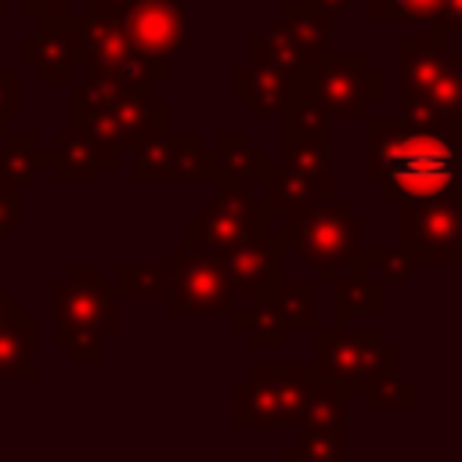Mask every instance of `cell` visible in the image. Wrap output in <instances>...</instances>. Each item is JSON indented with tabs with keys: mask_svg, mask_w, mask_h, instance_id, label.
<instances>
[{
	"mask_svg": "<svg viewBox=\"0 0 462 462\" xmlns=\"http://www.w3.org/2000/svg\"><path fill=\"white\" fill-rule=\"evenodd\" d=\"M365 119V180L390 202H419L462 188L458 134L422 130L401 116Z\"/></svg>",
	"mask_w": 462,
	"mask_h": 462,
	"instance_id": "obj_1",
	"label": "cell"
},
{
	"mask_svg": "<svg viewBox=\"0 0 462 462\" xmlns=\"http://www.w3.org/2000/svg\"><path fill=\"white\" fill-rule=\"evenodd\" d=\"M54 332L51 343L72 365H101L105 336L119 328L112 278L101 263H72L65 278L54 282Z\"/></svg>",
	"mask_w": 462,
	"mask_h": 462,
	"instance_id": "obj_2",
	"label": "cell"
},
{
	"mask_svg": "<svg viewBox=\"0 0 462 462\" xmlns=\"http://www.w3.org/2000/svg\"><path fill=\"white\" fill-rule=\"evenodd\" d=\"M271 231L285 242V249H292L318 282H328L336 271H343L354 256V249L361 245L368 220L346 202V199H318L282 220L271 224Z\"/></svg>",
	"mask_w": 462,
	"mask_h": 462,
	"instance_id": "obj_3",
	"label": "cell"
},
{
	"mask_svg": "<svg viewBox=\"0 0 462 462\" xmlns=\"http://www.w3.org/2000/svg\"><path fill=\"white\" fill-rule=\"evenodd\" d=\"M292 90L310 97L328 119H361L383 97V69L365 51H318L303 61Z\"/></svg>",
	"mask_w": 462,
	"mask_h": 462,
	"instance_id": "obj_4",
	"label": "cell"
},
{
	"mask_svg": "<svg viewBox=\"0 0 462 462\" xmlns=\"http://www.w3.org/2000/svg\"><path fill=\"white\" fill-rule=\"evenodd\" d=\"M321 379L314 365H278L263 361L253 365L235 386H231V422L238 430H289L296 433L300 408L310 393V386Z\"/></svg>",
	"mask_w": 462,
	"mask_h": 462,
	"instance_id": "obj_5",
	"label": "cell"
},
{
	"mask_svg": "<svg viewBox=\"0 0 462 462\" xmlns=\"http://www.w3.org/2000/svg\"><path fill=\"white\" fill-rule=\"evenodd\" d=\"M397 249L415 267H462V188L397 202Z\"/></svg>",
	"mask_w": 462,
	"mask_h": 462,
	"instance_id": "obj_6",
	"label": "cell"
},
{
	"mask_svg": "<svg viewBox=\"0 0 462 462\" xmlns=\"http://www.w3.org/2000/svg\"><path fill=\"white\" fill-rule=\"evenodd\" d=\"M79 72L123 87H162L170 79V61L141 54L119 18L79 14Z\"/></svg>",
	"mask_w": 462,
	"mask_h": 462,
	"instance_id": "obj_7",
	"label": "cell"
},
{
	"mask_svg": "<svg viewBox=\"0 0 462 462\" xmlns=\"http://www.w3.org/2000/svg\"><path fill=\"white\" fill-rule=\"evenodd\" d=\"M314 368L357 397L368 383L401 372V354L379 328H314Z\"/></svg>",
	"mask_w": 462,
	"mask_h": 462,
	"instance_id": "obj_8",
	"label": "cell"
},
{
	"mask_svg": "<svg viewBox=\"0 0 462 462\" xmlns=\"http://www.w3.org/2000/svg\"><path fill=\"white\" fill-rule=\"evenodd\" d=\"M170 267V292H166V310L173 318H206V314H224L231 318L238 300L231 292V282L224 274V263L213 249L199 245H173L166 253Z\"/></svg>",
	"mask_w": 462,
	"mask_h": 462,
	"instance_id": "obj_9",
	"label": "cell"
},
{
	"mask_svg": "<svg viewBox=\"0 0 462 462\" xmlns=\"http://www.w3.org/2000/svg\"><path fill=\"white\" fill-rule=\"evenodd\" d=\"M217 195L206 199L199 209L184 217V245L199 249H224L231 242H242L249 235H260L271 227L260 188L242 180L213 184Z\"/></svg>",
	"mask_w": 462,
	"mask_h": 462,
	"instance_id": "obj_10",
	"label": "cell"
},
{
	"mask_svg": "<svg viewBox=\"0 0 462 462\" xmlns=\"http://www.w3.org/2000/svg\"><path fill=\"white\" fill-rule=\"evenodd\" d=\"M32 29L18 36V65L43 87H65L79 72V14L72 7H43L29 18Z\"/></svg>",
	"mask_w": 462,
	"mask_h": 462,
	"instance_id": "obj_11",
	"label": "cell"
},
{
	"mask_svg": "<svg viewBox=\"0 0 462 462\" xmlns=\"http://www.w3.org/2000/svg\"><path fill=\"white\" fill-rule=\"evenodd\" d=\"M137 184H213V144L191 130H162L134 148Z\"/></svg>",
	"mask_w": 462,
	"mask_h": 462,
	"instance_id": "obj_12",
	"label": "cell"
},
{
	"mask_svg": "<svg viewBox=\"0 0 462 462\" xmlns=\"http://www.w3.org/2000/svg\"><path fill=\"white\" fill-rule=\"evenodd\" d=\"M224 263V274L231 282V292L238 303L274 296L285 282V242L267 227L260 235H249L242 242H231L224 249H213Z\"/></svg>",
	"mask_w": 462,
	"mask_h": 462,
	"instance_id": "obj_13",
	"label": "cell"
},
{
	"mask_svg": "<svg viewBox=\"0 0 462 462\" xmlns=\"http://www.w3.org/2000/svg\"><path fill=\"white\" fill-rule=\"evenodd\" d=\"M123 83L116 79H97V76H83L79 83L69 87V130L83 134L105 170H116L119 159H123V148H119V134H116V123H112V101L119 94Z\"/></svg>",
	"mask_w": 462,
	"mask_h": 462,
	"instance_id": "obj_14",
	"label": "cell"
},
{
	"mask_svg": "<svg viewBox=\"0 0 462 462\" xmlns=\"http://www.w3.org/2000/svg\"><path fill=\"white\" fill-rule=\"evenodd\" d=\"M267 220H282L318 199L336 195V170L332 166H303V162H282V166H267L263 180L256 184Z\"/></svg>",
	"mask_w": 462,
	"mask_h": 462,
	"instance_id": "obj_15",
	"label": "cell"
},
{
	"mask_svg": "<svg viewBox=\"0 0 462 462\" xmlns=\"http://www.w3.org/2000/svg\"><path fill=\"white\" fill-rule=\"evenodd\" d=\"M123 25L141 54L170 61L188 47V11L180 0H134Z\"/></svg>",
	"mask_w": 462,
	"mask_h": 462,
	"instance_id": "obj_16",
	"label": "cell"
},
{
	"mask_svg": "<svg viewBox=\"0 0 462 462\" xmlns=\"http://www.w3.org/2000/svg\"><path fill=\"white\" fill-rule=\"evenodd\" d=\"M462 65V51L437 32H401L397 36V76L401 90H422Z\"/></svg>",
	"mask_w": 462,
	"mask_h": 462,
	"instance_id": "obj_17",
	"label": "cell"
},
{
	"mask_svg": "<svg viewBox=\"0 0 462 462\" xmlns=\"http://www.w3.org/2000/svg\"><path fill=\"white\" fill-rule=\"evenodd\" d=\"M112 123L119 134V148L134 152L170 126V101L159 97L155 87H119L112 101Z\"/></svg>",
	"mask_w": 462,
	"mask_h": 462,
	"instance_id": "obj_18",
	"label": "cell"
},
{
	"mask_svg": "<svg viewBox=\"0 0 462 462\" xmlns=\"http://www.w3.org/2000/svg\"><path fill=\"white\" fill-rule=\"evenodd\" d=\"M289 90H292V79L267 65L245 61L231 72V97L245 105L253 119H278L289 101Z\"/></svg>",
	"mask_w": 462,
	"mask_h": 462,
	"instance_id": "obj_19",
	"label": "cell"
},
{
	"mask_svg": "<svg viewBox=\"0 0 462 462\" xmlns=\"http://www.w3.org/2000/svg\"><path fill=\"white\" fill-rule=\"evenodd\" d=\"M47 173L54 184H101L105 180V162L97 148L76 134V130H58L51 144L43 148Z\"/></svg>",
	"mask_w": 462,
	"mask_h": 462,
	"instance_id": "obj_20",
	"label": "cell"
},
{
	"mask_svg": "<svg viewBox=\"0 0 462 462\" xmlns=\"http://www.w3.org/2000/svg\"><path fill=\"white\" fill-rule=\"evenodd\" d=\"M213 166H217V180H242V184H260L271 159L267 148H260L245 130H220L213 141Z\"/></svg>",
	"mask_w": 462,
	"mask_h": 462,
	"instance_id": "obj_21",
	"label": "cell"
},
{
	"mask_svg": "<svg viewBox=\"0 0 462 462\" xmlns=\"http://www.w3.org/2000/svg\"><path fill=\"white\" fill-rule=\"evenodd\" d=\"M36 339H40V321L36 314L18 310L14 318L0 321V379L18 375L25 383H32L40 375L32 354H36Z\"/></svg>",
	"mask_w": 462,
	"mask_h": 462,
	"instance_id": "obj_22",
	"label": "cell"
},
{
	"mask_svg": "<svg viewBox=\"0 0 462 462\" xmlns=\"http://www.w3.org/2000/svg\"><path fill=\"white\" fill-rule=\"evenodd\" d=\"M346 274H332V325L346 328L350 318H379L383 310V282L365 278L350 267H343Z\"/></svg>",
	"mask_w": 462,
	"mask_h": 462,
	"instance_id": "obj_23",
	"label": "cell"
},
{
	"mask_svg": "<svg viewBox=\"0 0 462 462\" xmlns=\"http://www.w3.org/2000/svg\"><path fill=\"white\" fill-rule=\"evenodd\" d=\"M307 58H310V54L296 43V36L289 32L285 18L263 25L260 32L249 36V61H253V65H267V69H274V72H285L289 79H296V72L303 69Z\"/></svg>",
	"mask_w": 462,
	"mask_h": 462,
	"instance_id": "obj_24",
	"label": "cell"
},
{
	"mask_svg": "<svg viewBox=\"0 0 462 462\" xmlns=\"http://www.w3.org/2000/svg\"><path fill=\"white\" fill-rule=\"evenodd\" d=\"M231 325L238 336L249 339V346H282L289 328L278 307V292L274 296H260V300H245L242 307H235Z\"/></svg>",
	"mask_w": 462,
	"mask_h": 462,
	"instance_id": "obj_25",
	"label": "cell"
},
{
	"mask_svg": "<svg viewBox=\"0 0 462 462\" xmlns=\"http://www.w3.org/2000/svg\"><path fill=\"white\" fill-rule=\"evenodd\" d=\"M318 426H350V390L325 375L310 386V393L300 408V419H296V433L318 430Z\"/></svg>",
	"mask_w": 462,
	"mask_h": 462,
	"instance_id": "obj_26",
	"label": "cell"
},
{
	"mask_svg": "<svg viewBox=\"0 0 462 462\" xmlns=\"http://www.w3.org/2000/svg\"><path fill=\"white\" fill-rule=\"evenodd\" d=\"M282 458L285 462H346L350 458V426L300 430V437L282 448Z\"/></svg>",
	"mask_w": 462,
	"mask_h": 462,
	"instance_id": "obj_27",
	"label": "cell"
},
{
	"mask_svg": "<svg viewBox=\"0 0 462 462\" xmlns=\"http://www.w3.org/2000/svg\"><path fill=\"white\" fill-rule=\"evenodd\" d=\"M47 173V159H43V144L36 134L22 130L11 134L4 130V144H0V177L14 180V184H36Z\"/></svg>",
	"mask_w": 462,
	"mask_h": 462,
	"instance_id": "obj_28",
	"label": "cell"
},
{
	"mask_svg": "<svg viewBox=\"0 0 462 462\" xmlns=\"http://www.w3.org/2000/svg\"><path fill=\"white\" fill-rule=\"evenodd\" d=\"M282 18L289 25V32L296 36V43L307 51V54H318L332 43V32H336V18L303 4V0H285L282 4Z\"/></svg>",
	"mask_w": 462,
	"mask_h": 462,
	"instance_id": "obj_29",
	"label": "cell"
},
{
	"mask_svg": "<svg viewBox=\"0 0 462 462\" xmlns=\"http://www.w3.org/2000/svg\"><path fill=\"white\" fill-rule=\"evenodd\" d=\"M116 300H166L170 267L166 263H119L112 274Z\"/></svg>",
	"mask_w": 462,
	"mask_h": 462,
	"instance_id": "obj_30",
	"label": "cell"
},
{
	"mask_svg": "<svg viewBox=\"0 0 462 462\" xmlns=\"http://www.w3.org/2000/svg\"><path fill=\"white\" fill-rule=\"evenodd\" d=\"M346 267L357 271V274H365V278H375L383 285L408 282L411 271H415V263L404 256V249H390V245H357Z\"/></svg>",
	"mask_w": 462,
	"mask_h": 462,
	"instance_id": "obj_31",
	"label": "cell"
},
{
	"mask_svg": "<svg viewBox=\"0 0 462 462\" xmlns=\"http://www.w3.org/2000/svg\"><path fill=\"white\" fill-rule=\"evenodd\" d=\"M357 397L368 415H411L415 411V383L404 379L401 372L368 383Z\"/></svg>",
	"mask_w": 462,
	"mask_h": 462,
	"instance_id": "obj_32",
	"label": "cell"
},
{
	"mask_svg": "<svg viewBox=\"0 0 462 462\" xmlns=\"http://www.w3.org/2000/svg\"><path fill=\"white\" fill-rule=\"evenodd\" d=\"M314 300H318V278H285L278 289V307L289 332H314Z\"/></svg>",
	"mask_w": 462,
	"mask_h": 462,
	"instance_id": "obj_33",
	"label": "cell"
},
{
	"mask_svg": "<svg viewBox=\"0 0 462 462\" xmlns=\"http://www.w3.org/2000/svg\"><path fill=\"white\" fill-rule=\"evenodd\" d=\"M22 231V184L0 177V249Z\"/></svg>",
	"mask_w": 462,
	"mask_h": 462,
	"instance_id": "obj_34",
	"label": "cell"
},
{
	"mask_svg": "<svg viewBox=\"0 0 462 462\" xmlns=\"http://www.w3.org/2000/svg\"><path fill=\"white\" fill-rule=\"evenodd\" d=\"M18 116H22V69L0 65V134Z\"/></svg>",
	"mask_w": 462,
	"mask_h": 462,
	"instance_id": "obj_35",
	"label": "cell"
},
{
	"mask_svg": "<svg viewBox=\"0 0 462 462\" xmlns=\"http://www.w3.org/2000/svg\"><path fill=\"white\" fill-rule=\"evenodd\" d=\"M430 32L444 36V40H458L462 36V0H444L440 11L430 18Z\"/></svg>",
	"mask_w": 462,
	"mask_h": 462,
	"instance_id": "obj_36",
	"label": "cell"
},
{
	"mask_svg": "<svg viewBox=\"0 0 462 462\" xmlns=\"http://www.w3.org/2000/svg\"><path fill=\"white\" fill-rule=\"evenodd\" d=\"M444 0H390V22H430Z\"/></svg>",
	"mask_w": 462,
	"mask_h": 462,
	"instance_id": "obj_37",
	"label": "cell"
},
{
	"mask_svg": "<svg viewBox=\"0 0 462 462\" xmlns=\"http://www.w3.org/2000/svg\"><path fill=\"white\" fill-rule=\"evenodd\" d=\"M83 4V14H97V18H126L130 4L134 0H79Z\"/></svg>",
	"mask_w": 462,
	"mask_h": 462,
	"instance_id": "obj_38",
	"label": "cell"
},
{
	"mask_svg": "<svg viewBox=\"0 0 462 462\" xmlns=\"http://www.w3.org/2000/svg\"><path fill=\"white\" fill-rule=\"evenodd\" d=\"M72 4H79V0H18V14L22 18H32L43 7H72Z\"/></svg>",
	"mask_w": 462,
	"mask_h": 462,
	"instance_id": "obj_39",
	"label": "cell"
},
{
	"mask_svg": "<svg viewBox=\"0 0 462 462\" xmlns=\"http://www.w3.org/2000/svg\"><path fill=\"white\" fill-rule=\"evenodd\" d=\"M303 4H310V7H318L325 14H332V18H343V14H350V7L357 0H303Z\"/></svg>",
	"mask_w": 462,
	"mask_h": 462,
	"instance_id": "obj_40",
	"label": "cell"
},
{
	"mask_svg": "<svg viewBox=\"0 0 462 462\" xmlns=\"http://www.w3.org/2000/svg\"><path fill=\"white\" fill-rule=\"evenodd\" d=\"M22 310V300L7 289V282H0V321H7V318H14Z\"/></svg>",
	"mask_w": 462,
	"mask_h": 462,
	"instance_id": "obj_41",
	"label": "cell"
},
{
	"mask_svg": "<svg viewBox=\"0 0 462 462\" xmlns=\"http://www.w3.org/2000/svg\"><path fill=\"white\" fill-rule=\"evenodd\" d=\"M368 22H390V0H357Z\"/></svg>",
	"mask_w": 462,
	"mask_h": 462,
	"instance_id": "obj_42",
	"label": "cell"
},
{
	"mask_svg": "<svg viewBox=\"0 0 462 462\" xmlns=\"http://www.w3.org/2000/svg\"><path fill=\"white\" fill-rule=\"evenodd\" d=\"M4 14H7V0H0V18H4Z\"/></svg>",
	"mask_w": 462,
	"mask_h": 462,
	"instance_id": "obj_43",
	"label": "cell"
},
{
	"mask_svg": "<svg viewBox=\"0 0 462 462\" xmlns=\"http://www.w3.org/2000/svg\"><path fill=\"white\" fill-rule=\"evenodd\" d=\"M458 152H462V134H458Z\"/></svg>",
	"mask_w": 462,
	"mask_h": 462,
	"instance_id": "obj_44",
	"label": "cell"
}]
</instances>
